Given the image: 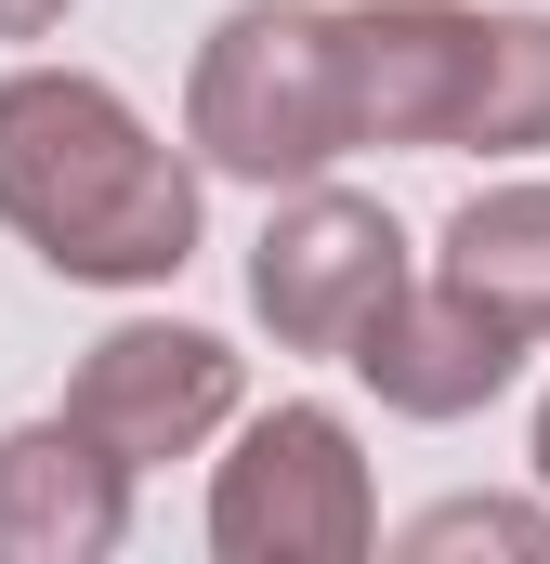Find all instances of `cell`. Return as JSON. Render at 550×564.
I'll return each instance as SVG.
<instances>
[{"mask_svg":"<svg viewBox=\"0 0 550 564\" xmlns=\"http://www.w3.org/2000/svg\"><path fill=\"white\" fill-rule=\"evenodd\" d=\"M210 158L170 144L92 66H13L0 79V224L79 289H170L210 224Z\"/></svg>","mask_w":550,"mask_h":564,"instance_id":"6da1fadb","label":"cell"},{"mask_svg":"<svg viewBox=\"0 0 550 564\" xmlns=\"http://www.w3.org/2000/svg\"><path fill=\"white\" fill-rule=\"evenodd\" d=\"M525 328H498L472 289H446V276H407L367 328H354V381L394 408V421H472V408H498L512 381H525Z\"/></svg>","mask_w":550,"mask_h":564,"instance_id":"52a82bcc","label":"cell"},{"mask_svg":"<svg viewBox=\"0 0 550 564\" xmlns=\"http://www.w3.org/2000/svg\"><path fill=\"white\" fill-rule=\"evenodd\" d=\"M66 421L92 433V446H119L132 473H170V459H197L210 433L237 421V341L223 328H184V315H132V328H106L79 355Z\"/></svg>","mask_w":550,"mask_h":564,"instance_id":"5b68a950","label":"cell"},{"mask_svg":"<svg viewBox=\"0 0 550 564\" xmlns=\"http://www.w3.org/2000/svg\"><path fill=\"white\" fill-rule=\"evenodd\" d=\"M407 224L354 184H288L263 210V250H250V315L275 328V355H354V328L407 289Z\"/></svg>","mask_w":550,"mask_h":564,"instance_id":"277c9868","label":"cell"},{"mask_svg":"<svg viewBox=\"0 0 550 564\" xmlns=\"http://www.w3.org/2000/svg\"><path fill=\"white\" fill-rule=\"evenodd\" d=\"M432 276L472 289L498 328L550 341V184H485V197H459L446 237H432Z\"/></svg>","mask_w":550,"mask_h":564,"instance_id":"9c48e42d","label":"cell"},{"mask_svg":"<svg viewBox=\"0 0 550 564\" xmlns=\"http://www.w3.org/2000/svg\"><path fill=\"white\" fill-rule=\"evenodd\" d=\"M210 552L223 564H367L381 552V486L341 408L288 394L237 433V459L210 473Z\"/></svg>","mask_w":550,"mask_h":564,"instance_id":"3957f363","label":"cell"},{"mask_svg":"<svg viewBox=\"0 0 550 564\" xmlns=\"http://www.w3.org/2000/svg\"><path fill=\"white\" fill-rule=\"evenodd\" d=\"M341 40H354V132L407 144V158H459L472 79H485V13L472 0H341Z\"/></svg>","mask_w":550,"mask_h":564,"instance_id":"8992f818","label":"cell"},{"mask_svg":"<svg viewBox=\"0 0 550 564\" xmlns=\"http://www.w3.org/2000/svg\"><path fill=\"white\" fill-rule=\"evenodd\" d=\"M407 564H446V552H512V564H550V499H432L407 539Z\"/></svg>","mask_w":550,"mask_h":564,"instance_id":"8fae6325","label":"cell"},{"mask_svg":"<svg viewBox=\"0 0 550 564\" xmlns=\"http://www.w3.org/2000/svg\"><path fill=\"white\" fill-rule=\"evenodd\" d=\"M184 144L223 171V184H328L354 158V40H341V0H237L197 66H184Z\"/></svg>","mask_w":550,"mask_h":564,"instance_id":"7a4b0ae2","label":"cell"},{"mask_svg":"<svg viewBox=\"0 0 550 564\" xmlns=\"http://www.w3.org/2000/svg\"><path fill=\"white\" fill-rule=\"evenodd\" d=\"M550 144V13L498 0L485 13V79H472V132L459 158H538Z\"/></svg>","mask_w":550,"mask_h":564,"instance_id":"30bf717a","label":"cell"},{"mask_svg":"<svg viewBox=\"0 0 550 564\" xmlns=\"http://www.w3.org/2000/svg\"><path fill=\"white\" fill-rule=\"evenodd\" d=\"M538 499H550V394H538Z\"/></svg>","mask_w":550,"mask_h":564,"instance_id":"4fadbf2b","label":"cell"},{"mask_svg":"<svg viewBox=\"0 0 550 564\" xmlns=\"http://www.w3.org/2000/svg\"><path fill=\"white\" fill-rule=\"evenodd\" d=\"M132 459L119 446H92V433L66 421H13L0 433V564H106L132 539Z\"/></svg>","mask_w":550,"mask_h":564,"instance_id":"ba28073f","label":"cell"},{"mask_svg":"<svg viewBox=\"0 0 550 564\" xmlns=\"http://www.w3.org/2000/svg\"><path fill=\"white\" fill-rule=\"evenodd\" d=\"M66 13H79V0H0V40H53Z\"/></svg>","mask_w":550,"mask_h":564,"instance_id":"7c38bea8","label":"cell"}]
</instances>
